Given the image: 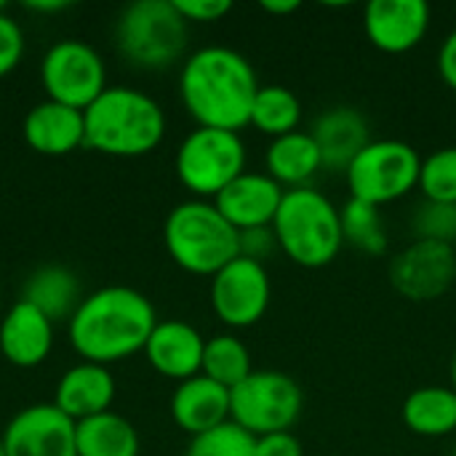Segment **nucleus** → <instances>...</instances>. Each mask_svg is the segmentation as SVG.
<instances>
[{"label": "nucleus", "instance_id": "nucleus-4", "mask_svg": "<svg viewBox=\"0 0 456 456\" xmlns=\"http://www.w3.org/2000/svg\"><path fill=\"white\" fill-rule=\"evenodd\" d=\"M168 256L192 275L214 278L240 256V232L219 214L214 200H184L174 206L163 224Z\"/></svg>", "mask_w": 456, "mask_h": 456}, {"label": "nucleus", "instance_id": "nucleus-29", "mask_svg": "<svg viewBox=\"0 0 456 456\" xmlns=\"http://www.w3.org/2000/svg\"><path fill=\"white\" fill-rule=\"evenodd\" d=\"M419 190L425 200L456 206V147H441L422 158Z\"/></svg>", "mask_w": 456, "mask_h": 456}, {"label": "nucleus", "instance_id": "nucleus-37", "mask_svg": "<svg viewBox=\"0 0 456 456\" xmlns=\"http://www.w3.org/2000/svg\"><path fill=\"white\" fill-rule=\"evenodd\" d=\"M259 5H262L265 13H273V16H289V13L302 8L299 0H262Z\"/></svg>", "mask_w": 456, "mask_h": 456}, {"label": "nucleus", "instance_id": "nucleus-42", "mask_svg": "<svg viewBox=\"0 0 456 456\" xmlns=\"http://www.w3.org/2000/svg\"><path fill=\"white\" fill-rule=\"evenodd\" d=\"M454 456H456V449H454Z\"/></svg>", "mask_w": 456, "mask_h": 456}, {"label": "nucleus", "instance_id": "nucleus-12", "mask_svg": "<svg viewBox=\"0 0 456 456\" xmlns=\"http://www.w3.org/2000/svg\"><path fill=\"white\" fill-rule=\"evenodd\" d=\"M390 283L411 302L441 299L456 283V248L428 240L409 243L390 262Z\"/></svg>", "mask_w": 456, "mask_h": 456}, {"label": "nucleus", "instance_id": "nucleus-10", "mask_svg": "<svg viewBox=\"0 0 456 456\" xmlns=\"http://www.w3.org/2000/svg\"><path fill=\"white\" fill-rule=\"evenodd\" d=\"M40 83L51 102L86 110L107 88V67L94 45L64 37L43 53Z\"/></svg>", "mask_w": 456, "mask_h": 456}, {"label": "nucleus", "instance_id": "nucleus-27", "mask_svg": "<svg viewBox=\"0 0 456 456\" xmlns=\"http://www.w3.org/2000/svg\"><path fill=\"white\" fill-rule=\"evenodd\" d=\"M339 219H342V238L355 251H361L366 256H385L387 254L390 238H387L385 219H382L377 206L350 198L339 208Z\"/></svg>", "mask_w": 456, "mask_h": 456}, {"label": "nucleus", "instance_id": "nucleus-21", "mask_svg": "<svg viewBox=\"0 0 456 456\" xmlns=\"http://www.w3.org/2000/svg\"><path fill=\"white\" fill-rule=\"evenodd\" d=\"M24 142L40 155H67L83 147V110L51 99L37 102L24 118Z\"/></svg>", "mask_w": 456, "mask_h": 456}, {"label": "nucleus", "instance_id": "nucleus-8", "mask_svg": "<svg viewBox=\"0 0 456 456\" xmlns=\"http://www.w3.org/2000/svg\"><path fill=\"white\" fill-rule=\"evenodd\" d=\"M305 409L299 382L283 371H251L230 390V422L254 438L289 433Z\"/></svg>", "mask_w": 456, "mask_h": 456}, {"label": "nucleus", "instance_id": "nucleus-13", "mask_svg": "<svg viewBox=\"0 0 456 456\" xmlns=\"http://www.w3.org/2000/svg\"><path fill=\"white\" fill-rule=\"evenodd\" d=\"M5 456H77L75 422L53 403H29L3 430Z\"/></svg>", "mask_w": 456, "mask_h": 456}, {"label": "nucleus", "instance_id": "nucleus-3", "mask_svg": "<svg viewBox=\"0 0 456 456\" xmlns=\"http://www.w3.org/2000/svg\"><path fill=\"white\" fill-rule=\"evenodd\" d=\"M86 150L112 158H142L158 150L166 136V112L144 91L107 86L86 110Z\"/></svg>", "mask_w": 456, "mask_h": 456}, {"label": "nucleus", "instance_id": "nucleus-18", "mask_svg": "<svg viewBox=\"0 0 456 456\" xmlns=\"http://www.w3.org/2000/svg\"><path fill=\"white\" fill-rule=\"evenodd\" d=\"M53 347V321L19 299L0 321V353L16 369L40 366Z\"/></svg>", "mask_w": 456, "mask_h": 456}, {"label": "nucleus", "instance_id": "nucleus-28", "mask_svg": "<svg viewBox=\"0 0 456 456\" xmlns=\"http://www.w3.org/2000/svg\"><path fill=\"white\" fill-rule=\"evenodd\" d=\"M251 371H254L251 369V353L243 345V339H238L235 334H216V337L206 339L203 369H200L203 377H208L216 385L232 390Z\"/></svg>", "mask_w": 456, "mask_h": 456}, {"label": "nucleus", "instance_id": "nucleus-39", "mask_svg": "<svg viewBox=\"0 0 456 456\" xmlns=\"http://www.w3.org/2000/svg\"><path fill=\"white\" fill-rule=\"evenodd\" d=\"M449 387L456 393V353H454V361H452V385H449Z\"/></svg>", "mask_w": 456, "mask_h": 456}, {"label": "nucleus", "instance_id": "nucleus-19", "mask_svg": "<svg viewBox=\"0 0 456 456\" xmlns=\"http://www.w3.org/2000/svg\"><path fill=\"white\" fill-rule=\"evenodd\" d=\"M115 401V377L107 366L77 363L67 369L53 390V406L72 422H83L110 411Z\"/></svg>", "mask_w": 456, "mask_h": 456}, {"label": "nucleus", "instance_id": "nucleus-40", "mask_svg": "<svg viewBox=\"0 0 456 456\" xmlns=\"http://www.w3.org/2000/svg\"><path fill=\"white\" fill-rule=\"evenodd\" d=\"M0 456H5V449H3V441H0Z\"/></svg>", "mask_w": 456, "mask_h": 456}, {"label": "nucleus", "instance_id": "nucleus-23", "mask_svg": "<svg viewBox=\"0 0 456 456\" xmlns=\"http://www.w3.org/2000/svg\"><path fill=\"white\" fill-rule=\"evenodd\" d=\"M21 299L35 305L51 321H61V318L69 321L77 305L83 302V294H80V281L72 270L61 265H45L29 275Z\"/></svg>", "mask_w": 456, "mask_h": 456}, {"label": "nucleus", "instance_id": "nucleus-36", "mask_svg": "<svg viewBox=\"0 0 456 456\" xmlns=\"http://www.w3.org/2000/svg\"><path fill=\"white\" fill-rule=\"evenodd\" d=\"M438 72H441V80L456 91V27L444 37L441 43V51H438Z\"/></svg>", "mask_w": 456, "mask_h": 456}, {"label": "nucleus", "instance_id": "nucleus-26", "mask_svg": "<svg viewBox=\"0 0 456 456\" xmlns=\"http://www.w3.org/2000/svg\"><path fill=\"white\" fill-rule=\"evenodd\" d=\"M299 123H302V102L297 99L294 91H289L286 86H275V83L259 86L248 126H254L259 134L270 139H278V136L299 131Z\"/></svg>", "mask_w": 456, "mask_h": 456}, {"label": "nucleus", "instance_id": "nucleus-20", "mask_svg": "<svg viewBox=\"0 0 456 456\" xmlns=\"http://www.w3.org/2000/svg\"><path fill=\"white\" fill-rule=\"evenodd\" d=\"M171 417L187 436H203L230 422V390L203 374L184 379L171 395Z\"/></svg>", "mask_w": 456, "mask_h": 456}, {"label": "nucleus", "instance_id": "nucleus-34", "mask_svg": "<svg viewBox=\"0 0 456 456\" xmlns=\"http://www.w3.org/2000/svg\"><path fill=\"white\" fill-rule=\"evenodd\" d=\"M176 11L187 19V24L192 21H219L232 11L230 0H174Z\"/></svg>", "mask_w": 456, "mask_h": 456}, {"label": "nucleus", "instance_id": "nucleus-6", "mask_svg": "<svg viewBox=\"0 0 456 456\" xmlns=\"http://www.w3.org/2000/svg\"><path fill=\"white\" fill-rule=\"evenodd\" d=\"M190 24L174 0L128 3L115 21V43L126 61L139 69H168L187 48Z\"/></svg>", "mask_w": 456, "mask_h": 456}, {"label": "nucleus", "instance_id": "nucleus-7", "mask_svg": "<svg viewBox=\"0 0 456 456\" xmlns=\"http://www.w3.org/2000/svg\"><path fill=\"white\" fill-rule=\"evenodd\" d=\"M246 142L235 131L195 128L176 150V176L198 200H214L246 171Z\"/></svg>", "mask_w": 456, "mask_h": 456}, {"label": "nucleus", "instance_id": "nucleus-25", "mask_svg": "<svg viewBox=\"0 0 456 456\" xmlns=\"http://www.w3.org/2000/svg\"><path fill=\"white\" fill-rule=\"evenodd\" d=\"M75 446L77 456H139V433L126 417L104 411L75 422Z\"/></svg>", "mask_w": 456, "mask_h": 456}, {"label": "nucleus", "instance_id": "nucleus-32", "mask_svg": "<svg viewBox=\"0 0 456 456\" xmlns=\"http://www.w3.org/2000/svg\"><path fill=\"white\" fill-rule=\"evenodd\" d=\"M24 56V32L13 16L0 11V77L16 69Z\"/></svg>", "mask_w": 456, "mask_h": 456}, {"label": "nucleus", "instance_id": "nucleus-30", "mask_svg": "<svg viewBox=\"0 0 456 456\" xmlns=\"http://www.w3.org/2000/svg\"><path fill=\"white\" fill-rule=\"evenodd\" d=\"M184 456H256V438L235 422H224L203 436H195Z\"/></svg>", "mask_w": 456, "mask_h": 456}, {"label": "nucleus", "instance_id": "nucleus-22", "mask_svg": "<svg viewBox=\"0 0 456 456\" xmlns=\"http://www.w3.org/2000/svg\"><path fill=\"white\" fill-rule=\"evenodd\" d=\"M267 176H273L286 192L310 187V182L323 168L321 150L310 131H294L270 142L265 152Z\"/></svg>", "mask_w": 456, "mask_h": 456}, {"label": "nucleus", "instance_id": "nucleus-5", "mask_svg": "<svg viewBox=\"0 0 456 456\" xmlns=\"http://www.w3.org/2000/svg\"><path fill=\"white\" fill-rule=\"evenodd\" d=\"M278 248L299 267L318 270L331 265L342 246L339 208L315 187L289 190L273 222Z\"/></svg>", "mask_w": 456, "mask_h": 456}, {"label": "nucleus", "instance_id": "nucleus-17", "mask_svg": "<svg viewBox=\"0 0 456 456\" xmlns=\"http://www.w3.org/2000/svg\"><path fill=\"white\" fill-rule=\"evenodd\" d=\"M310 136L321 150L323 168L347 171L361 150L371 142V128L361 110L350 104H337L315 118Z\"/></svg>", "mask_w": 456, "mask_h": 456}, {"label": "nucleus", "instance_id": "nucleus-2", "mask_svg": "<svg viewBox=\"0 0 456 456\" xmlns=\"http://www.w3.org/2000/svg\"><path fill=\"white\" fill-rule=\"evenodd\" d=\"M155 323V307L142 291L104 286L83 297L67 321V337L86 363L107 366L144 353Z\"/></svg>", "mask_w": 456, "mask_h": 456}, {"label": "nucleus", "instance_id": "nucleus-11", "mask_svg": "<svg viewBox=\"0 0 456 456\" xmlns=\"http://www.w3.org/2000/svg\"><path fill=\"white\" fill-rule=\"evenodd\" d=\"M211 310L230 329L256 326L273 299L267 267L238 256L211 278Z\"/></svg>", "mask_w": 456, "mask_h": 456}, {"label": "nucleus", "instance_id": "nucleus-16", "mask_svg": "<svg viewBox=\"0 0 456 456\" xmlns=\"http://www.w3.org/2000/svg\"><path fill=\"white\" fill-rule=\"evenodd\" d=\"M203 350H206V339L200 337V331L192 323L174 318V321L155 323L144 355L147 363L166 379L184 382L200 374Z\"/></svg>", "mask_w": 456, "mask_h": 456}, {"label": "nucleus", "instance_id": "nucleus-33", "mask_svg": "<svg viewBox=\"0 0 456 456\" xmlns=\"http://www.w3.org/2000/svg\"><path fill=\"white\" fill-rule=\"evenodd\" d=\"M275 251H281V248H278V238H275L273 227H256V230L240 232V256L265 265Z\"/></svg>", "mask_w": 456, "mask_h": 456}, {"label": "nucleus", "instance_id": "nucleus-35", "mask_svg": "<svg viewBox=\"0 0 456 456\" xmlns=\"http://www.w3.org/2000/svg\"><path fill=\"white\" fill-rule=\"evenodd\" d=\"M256 456H305L299 438L289 433H270L256 438Z\"/></svg>", "mask_w": 456, "mask_h": 456}, {"label": "nucleus", "instance_id": "nucleus-14", "mask_svg": "<svg viewBox=\"0 0 456 456\" xmlns=\"http://www.w3.org/2000/svg\"><path fill=\"white\" fill-rule=\"evenodd\" d=\"M363 29L382 53H409L430 29V5L425 0H371L363 8Z\"/></svg>", "mask_w": 456, "mask_h": 456}, {"label": "nucleus", "instance_id": "nucleus-15", "mask_svg": "<svg viewBox=\"0 0 456 456\" xmlns=\"http://www.w3.org/2000/svg\"><path fill=\"white\" fill-rule=\"evenodd\" d=\"M283 195L286 190L267 176V171H243L214 198V206L238 232H243L273 227Z\"/></svg>", "mask_w": 456, "mask_h": 456}, {"label": "nucleus", "instance_id": "nucleus-41", "mask_svg": "<svg viewBox=\"0 0 456 456\" xmlns=\"http://www.w3.org/2000/svg\"><path fill=\"white\" fill-rule=\"evenodd\" d=\"M0 11H5V3L3 0H0Z\"/></svg>", "mask_w": 456, "mask_h": 456}, {"label": "nucleus", "instance_id": "nucleus-24", "mask_svg": "<svg viewBox=\"0 0 456 456\" xmlns=\"http://www.w3.org/2000/svg\"><path fill=\"white\" fill-rule=\"evenodd\" d=\"M401 417L414 436L446 438L456 433V393L438 385L419 387L403 401Z\"/></svg>", "mask_w": 456, "mask_h": 456}, {"label": "nucleus", "instance_id": "nucleus-9", "mask_svg": "<svg viewBox=\"0 0 456 456\" xmlns=\"http://www.w3.org/2000/svg\"><path fill=\"white\" fill-rule=\"evenodd\" d=\"M419 171L422 158L409 142L371 139L345 174L350 198L382 208L414 192L419 187Z\"/></svg>", "mask_w": 456, "mask_h": 456}, {"label": "nucleus", "instance_id": "nucleus-1", "mask_svg": "<svg viewBox=\"0 0 456 456\" xmlns=\"http://www.w3.org/2000/svg\"><path fill=\"white\" fill-rule=\"evenodd\" d=\"M259 91L254 64L230 45L192 51L179 72V96L200 128L235 131L248 126Z\"/></svg>", "mask_w": 456, "mask_h": 456}, {"label": "nucleus", "instance_id": "nucleus-31", "mask_svg": "<svg viewBox=\"0 0 456 456\" xmlns=\"http://www.w3.org/2000/svg\"><path fill=\"white\" fill-rule=\"evenodd\" d=\"M411 232L414 240H428V243H456V206L449 203H436V200H422L414 214H411Z\"/></svg>", "mask_w": 456, "mask_h": 456}, {"label": "nucleus", "instance_id": "nucleus-38", "mask_svg": "<svg viewBox=\"0 0 456 456\" xmlns=\"http://www.w3.org/2000/svg\"><path fill=\"white\" fill-rule=\"evenodd\" d=\"M24 8L27 11H37V13H56V11L69 8V3L67 0H40V3L29 0V3H24Z\"/></svg>", "mask_w": 456, "mask_h": 456}]
</instances>
